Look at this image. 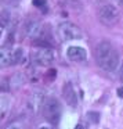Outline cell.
Returning <instances> with one entry per match:
<instances>
[{"label": "cell", "mask_w": 123, "mask_h": 129, "mask_svg": "<svg viewBox=\"0 0 123 129\" xmlns=\"http://www.w3.org/2000/svg\"><path fill=\"white\" fill-rule=\"evenodd\" d=\"M94 54H95V61H97V64L104 71L113 72V71L117 70L119 62H120V56L117 53V50L109 42H106V40L100 42L95 46Z\"/></svg>", "instance_id": "6da1fadb"}, {"label": "cell", "mask_w": 123, "mask_h": 129, "mask_svg": "<svg viewBox=\"0 0 123 129\" xmlns=\"http://www.w3.org/2000/svg\"><path fill=\"white\" fill-rule=\"evenodd\" d=\"M98 20L106 26H113L119 22L120 20V11L115 4L111 3H104L97 9Z\"/></svg>", "instance_id": "7a4b0ae2"}, {"label": "cell", "mask_w": 123, "mask_h": 129, "mask_svg": "<svg viewBox=\"0 0 123 129\" xmlns=\"http://www.w3.org/2000/svg\"><path fill=\"white\" fill-rule=\"evenodd\" d=\"M57 36L62 40V42H71V40H79L83 38V32L80 31L78 25L65 21V22L58 24L57 26Z\"/></svg>", "instance_id": "3957f363"}, {"label": "cell", "mask_w": 123, "mask_h": 129, "mask_svg": "<svg viewBox=\"0 0 123 129\" xmlns=\"http://www.w3.org/2000/svg\"><path fill=\"white\" fill-rule=\"evenodd\" d=\"M42 112L51 125H57L59 121V117H61V104L55 97H47Z\"/></svg>", "instance_id": "277c9868"}, {"label": "cell", "mask_w": 123, "mask_h": 129, "mask_svg": "<svg viewBox=\"0 0 123 129\" xmlns=\"http://www.w3.org/2000/svg\"><path fill=\"white\" fill-rule=\"evenodd\" d=\"M24 31H25V35L28 38L37 42L44 35V26H43V24L39 20H29L25 24V26H24Z\"/></svg>", "instance_id": "5b68a950"}, {"label": "cell", "mask_w": 123, "mask_h": 129, "mask_svg": "<svg viewBox=\"0 0 123 129\" xmlns=\"http://www.w3.org/2000/svg\"><path fill=\"white\" fill-rule=\"evenodd\" d=\"M54 60H55V56L50 47H39L37 50L33 51V61L37 65L47 67V65L53 64Z\"/></svg>", "instance_id": "8992f818"}, {"label": "cell", "mask_w": 123, "mask_h": 129, "mask_svg": "<svg viewBox=\"0 0 123 129\" xmlns=\"http://www.w3.org/2000/svg\"><path fill=\"white\" fill-rule=\"evenodd\" d=\"M46 99L47 97H46L44 92H42V90L35 92L33 94L29 97L28 104H26V108H28L32 114H37L39 111L43 110V106H44V103H46Z\"/></svg>", "instance_id": "52a82bcc"}, {"label": "cell", "mask_w": 123, "mask_h": 129, "mask_svg": "<svg viewBox=\"0 0 123 129\" xmlns=\"http://www.w3.org/2000/svg\"><path fill=\"white\" fill-rule=\"evenodd\" d=\"M67 57L71 61H84L87 58V51L82 46H69L67 50Z\"/></svg>", "instance_id": "ba28073f"}, {"label": "cell", "mask_w": 123, "mask_h": 129, "mask_svg": "<svg viewBox=\"0 0 123 129\" xmlns=\"http://www.w3.org/2000/svg\"><path fill=\"white\" fill-rule=\"evenodd\" d=\"M62 94H64V99L71 107H76L78 106V96H76V92L73 89V85L72 83H65L64 85V89H62Z\"/></svg>", "instance_id": "9c48e42d"}, {"label": "cell", "mask_w": 123, "mask_h": 129, "mask_svg": "<svg viewBox=\"0 0 123 129\" xmlns=\"http://www.w3.org/2000/svg\"><path fill=\"white\" fill-rule=\"evenodd\" d=\"M11 61H13V49H10L9 46L0 47V67L11 65Z\"/></svg>", "instance_id": "30bf717a"}, {"label": "cell", "mask_w": 123, "mask_h": 129, "mask_svg": "<svg viewBox=\"0 0 123 129\" xmlns=\"http://www.w3.org/2000/svg\"><path fill=\"white\" fill-rule=\"evenodd\" d=\"M10 111V99L7 96L2 94L0 96V123L6 119Z\"/></svg>", "instance_id": "8fae6325"}, {"label": "cell", "mask_w": 123, "mask_h": 129, "mask_svg": "<svg viewBox=\"0 0 123 129\" xmlns=\"http://www.w3.org/2000/svg\"><path fill=\"white\" fill-rule=\"evenodd\" d=\"M25 58V56H24V50L21 47H17V49H13V61L11 64L17 65L20 64V62H22V60Z\"/></svg>", "instance_id": "7c38bea8"}, {"label": "cell", "mask_w": 123, "mask_h": 129, "mask_svg": "<svg viewBox=\"0 0 123 129\" xmlns=\"http://www.w3.org/2000/svg\"><path fill=\"white\" fill-rule=\"evenodd\" d=\"M10 21V15L7 11H0V26H7Z\"/></svg>", "instance_id": "4fadbf2b"}, {"label": "cell", "mask_w": 123, "mask_h": 129, "mask_svg": "<svg viewBox=\"0 0 123 129\" xmlns=\"http://www.w3.org/2000/svg\"><path fill=\"white\" fill-rule=\"evenodd\" d=\"M35 7L40 9L42 11H46L47 10V0H33Z\"/></svg>", "instance_id": "5bb4252c"}, {"label": "cell", "mask_w": 123, "mask_h": 129, "mask_svg": "<svg viewBox=\"0 0 123 129\" xmlns=\"http://www.w3.org/2000/svg\"><path fill=\"white\" fill-rule=\"evenodd\" d=\"M98 118H100L98 112H89V119H90V121H94V122H97Z\"/></svg>", "instance_id": "9a60e30c"}, {"label": "cell", "mask_w": 123, "mask_h": 129, "mask_svg": "<svg viewBox=\"0 0 123 129\" xmlns=\"http://www.w3.org/2000/svg\"><path fill=\"white\" fill-rule=\"evenodd\" d=\"M7 129H22L20 125H15V123H13V125H10V126H7Z\"/></svg>", "instance_id": "2e32d148"}, {"label": "cell", "mask_w": 123, "mask_h": 129, "mask_svg": "<svg viewBox=\"0 0 123 129\" xmlns=\"http://www.w3.org/2000/svg\"><path fill=\"white\" fill-rule=\"evenodd\" d=\"M117 94H119V97H123V87H119V89H117Z\"/></svg>", "instance_id": "e0dca14e"}, {"label": "cell", "mask_w": 123, "mask_h": 129, "mask_svg": "<svg viewBox=\"0 0 123 129\" xmlns=\"http://www.w3.org/2000/svg\"><path fill=\"white\" fill-rule=\"evenodd\" d=\"M119 76H120V81L123 82V64H122V67H120V74H119Z\"/></svg>", "instance_id": "ac0fdd59"}, {"label": "cell", "mask_w": 123, "mask_h": 129, "mask_svg": "<svg viewBox=\"0 0 123 129\" xmlns=\"http://www.w3.org/2000/svg\"><path fill=\"white\" fill-rule=\"evenodd\" d=\"M75 129H84V128H83V125H76Z\"/></svg>", "instance_id": "d6986e66"}, {"label": "cell", "mask_w": 123, "mask_h": 129, "mask_svg": "<svg viewBox=\"0 0 123 129\" xmlns=\"http://www.w3.org/2000/svg\"><path fill=\"white\" fill-rule=\"evenodd\" d=\"M39 129H51V128H50V126H40Z\"/></svg>", "instance_id": "ffe728a7"}, {"label": "cell", "mask_w": 123, "mask_h": 129, "mask_svg": "<svg viewBox=\"0 0 123 129\" xmlns=\"http://www.w3.org/2000/svg\"><path fill=\"white\" fill-rule=\"evenodd\" d=\"M0 38H2V31H0Z\"/></svg>", "instance_id": "44dd1931"}]
</instances>
